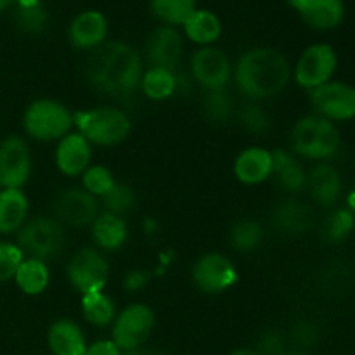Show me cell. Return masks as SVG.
I'll return each mask as SVG.
<instances>
[{
  "label": "cell",
  "mask_w": 355,
  "mask_h": 355,
  "mask_svg": "<svg viewBox=\"0 0 355 355\" xmlns=\"http://www.w3.org/2000/svg\"><path fill=\"white\" fill-rule=\"evenodd\" d=\"M16 21H17V26H19L21 30L26 31V33L37 35L45 30L49 16L42 6L19 7L16 14Z\"/></svg>",
  "instance_id": "d590c367"
},
{
  "label": "cell",
  "mask_w": 355,
  "mask_h": 355,
  "mask_svg": "<svg viewBox=\"0 0 355 355\" xmlns=\"http://www.w3.org/2000/svg\"><path fill=\"white\" fill-rule=\"evenodd\" d=\"M290 141L295 156L322 162L338 151L340 132L333 121L314 113L302 116L293 125Z\"/></svg>",
  "instance_id": "277c9868"
},
{
  "label": "cell",
  "mask_w": 355,
  "mask_h": 355,
  "mask_svg": "<svg viewBox=\"0 0 355 355\" xmlns=\"http://www.w3.org/2000/svg\"><path fill=\"white\" fill-rule=\"evenodd\" d=\"M54 162L62 175L82 177L92 165V144L80 132H69L58 141Z\"/></svg>",
  "instance_id": "2e32d148"
},
{
  "label": "cell",
  "mask_w": 355,
  "mask_h": 355,
  "mask_svg": "<svg viewBox=\"0 0 355 355\" xmlns=\"http://www.w3.org/2000/svg\"><path fill=\"white\" fill-rule=\"evenodd\" d=\"M106 214H113L116 217L125 218L128 214L135 210L137 205V194L127 184H114L106 194L99 200Z\"/></svg>",
  "instance_id": "1f68e13d"
},
{
  "label": "cell",
  "mask_w": 355,
  "mask_h": 355,
  "mask_svg": "<svg viewBox=\"0 0 355 355\" xmlns=\"http://www.w3.org/2000/svg\"><path fill=\"white\" fill-rule=\"evenodd\" d=\"M191 277L200 291L207 295H218L234 286L238 281V269L227 255L210 252L194 262Z\"/></svg>",
  "instance_id": "8fae6325"
},
{
  "label": "cell",
  "mask_w": 355,
  "mask_h": 355,
  "mask_svg": "<svg viewBox=\"0 0 355 355\" xmlns=\"http://www.w3.org/2000/svg\"><path fill=\"white\" fill-rule=\"evenodd\" d=\"M144 64L132 45L107 42L97 47L87 62L85 76L94 90L113 99H127L139 90Z\"/></svg>",
  "instance_id": "6da1fadb"
},
{
  "label": "cell",
  "mask_w": 355,
  "mask_h": 355,
  "mask_svg": "<svg viewBox=\"0 0 355 355\" xmlns=\"http://www.w3.org/2000/svg\"><path fill=\"white\" fill-rule=\"evenodd\" d=\"M290 342L300 349L298 352H304L305 349H311V347H314V343L318 342V328H315L312 322H298V324L291 329Z\"/></svg>",
  "instance_id": "ab89813d"
},
{
  "label": "cell",
  "mask_w": 355,
  "mask_h": 355,
  "mask_svg": "<svg viewBox=\"0 0 355 355\" xmlns=\"http://www.w3.org/2000/svg\"><path fill=\"white\" fill-rule=\"evenodd\" d=\"M30 201L21 189L0 191V234L17 232L28 220Z\"/></svg>",
  "instance_id": "cb8c5ba5"
},
{
  "label": "cell",
  "mask_w": 355,
  "mask_h": 355,
  "mask_svg": "<svg viewBox=\"0 0 355 355\" xmlns=\"http://www.w3.org/2000/svg\"><path fill=\"white\" fill-rule=\"evenodd\" d=\"M229 355H260L255 349H236Z\"/></svg>",
  "instance_id": "ee69618b"
},
{
  "label": "cell",
  "mask_w": 355,
  "mask_h": 355,
  "mask_svg": "<svg viewBox=\"0 0 355 355\" xmlns=\"http://www.w3.org/2000/svg\"><path fill=\"white\" fill-rule=\"evenodd\" d=\"M151 283V274L144 269H132L123 276V290L127 293H139Z\"/></svg>",
  "instance_id": "60d3db41"
},
{
  "label": "cell",
  "mask_w": 355,
  "mask_h": 355,
  "mask_svg": "<svg viewBox=\"0 0 355 355\" xmlns=\"http://www.w3.org/2000/svg\"><path fill=\"white\" fill-rule=\"evenodd\" d=\"M47 347L52 355H83L87 340L83 329L71 319H58L47 331Z\"/></svg>",
  "instance_id": "ffe728a7"
},
{
  "label": "cell",
  "mask_w": 355,
  "mask_h": 355,
  "mask_svg": "<svg viewBox=\"0 0 355 355\" xmlns=\"http://www.w3.org/2000/svg\"><path fill=\"white\" fill-rule=\"evenodd\" d=\"M17 248L28 259L51 262L58 259L66 246V227L52 215H38L28 218L17 231Z\"/></svg>",
  "instance_id": "5b68a950"
},
{
  "label": "cell",
  "mask_w": 355,
  "mask_h": 355,
  "mask_svg": "<svg viewBox=\"0 0 355 355\" xmlns=\"http://www.w3.org/2000/svg\"><path fill=\"white\" fill-rule=\"evenodd\" d=\"M272 151L262 146L245 148L234 159V175L245 186H259L272 177Z\"/></svg>",
  "instance_id": "ac0fdd59"
},
{
  "label": "cell",
  "mask_w": 355,
  "mask_h": 355,
  "mask_svg": "<svg viewBox=\"0 0 355 355\" xmlns=\"http://www.w3.org/2000/svg\"><path fill=\"white\" fill-rule=\"evenodd\" d=\"M312 224V211L298 200H286L272 211V225L284 236H300Z\"/></svg>",
  "instance_id": "7402d4cb"
},
{
  "label": "cell",
  "mask_w": 355,
  "mask_h": 355,
  "mask_svg": "<svg viewBox=\"0 0 355 355\" xmlns=\"http://www.w3.org/2000/svg\"><path fill=\"white\" fill-rule=\"evenodd\" d=\"M12 2H16V0H0V10H3L6 7H9Z\"/></svg>",
  "instance_id": "f6af8a7d"
},
{
  "label": "cell",
  "mask_w": 355,
  "mask_h": 355,
  "mask_svg": "<svg viewBox=\"0 0 355 355\" xmlns=\"http://www.w3.org/2000/svg\"><path fill=\"white\" fill-rule=\"evenodd\" d=\"M236 116H238L239 123L245 128L248 134L253 135H263L270 128V116L260 103H253L248 101L246 104H243L238 111H236Z\"/></svg>",
  "instance_id": "836d02e7"
},
{
  "label": "cell",
  "mask_w": 355,
  "mask_h": 355,
  "mask_svg": "<svg viewBox=\"0 0 355 355\" xmlns=\"http://www.w3.org/2000/svg\"><path fill=\"white\" fill-rule=\"evenodd\" d=\"M80 307H82L83 319L94 328H107V326L113 324L118 314L114 300L104 291L82 295Z\"/></svg>",
  "instance_id": "f1b7e54d"
},
{
  "label": "cell",
  "mask_w": 355,
  "mask_h": 355,
  "mask_svg": "<svg viewBox=\"0 0 355 355\" xmlns=\"http://www.w3.org/2000/svg\"><path fill=\"white\" fill-rule=\"evenodd\" d=\"M272 177L281 189L290 194H297L307 187V173L293 153L276 149L272 151Z\"/></svg>",
  "instance_id": "603a6c76"
},
{
  "label": "cell",
  "mask_w": 355,
  "mask_h": 355,
  "mask_svg": "<svg viewBox=\"0 0 355 355\" xmlns=\"http://www.w3.org/2000/svg\"><path fill=\"white\" fill-rule=\"evenodd\" d=\"M293 78V66L283 52L272 47H255L243 52L234 66L239 92L253 103L277 97Z\"/></svg>",
  "instance_id": "7a4b0ae2"
},
{
  "label": "cell",
  "mask_w": 355,
  "mask_h": 355,
  "mask_svg": "<svg viewBox=\"0 0 355 355\" xmlns=\"http://www.w3.org/2000/svg\"><path fill=\"white\" fill-rule=\"evenodd\" d=\"M191 76L207 92L227 89L232 76V66L220 49L200 47L191 58Z\"/></svg>",
  "instance_id": "5bb4252c"
},
{
  "label": "cell",
  "mask_w": 355,
  "mask_h": 355,
  "mask_svg": "<svg viewBox=\"0 0 355 355\" xmlns=\"http://www.w3.org/2000/svg\"><path fill=\"white\" fill-rule=\"evenodd\" d=\"M184 33L194 44L201 47H210L220 38L222 35V23L218 16L211 10L196 9L186 23L182 24Z\"/></svg>",
  "instance_id": "484cf974"
},
{
  "label": "cell",
  "mask_w": 355,
  "mask_h": 355,
  "mask_svg": "<svg viewBox=\"0 0 355 355\" xmlns=\"http://www.w3.org/2000/svg\"><path fill=\"white\" fill-rule=\"evenodd\" d=\"M31 151L23 137L10 135L0 142V187L21 189L31 175Z\"/></svg>",
  "instance_id": "7c38bea8"
},
{
  "label": "cell",
  "mask_w": 355,
  "mask_h": 355,
  "mask_svg": "<svg viewBox=\"0 0 355 355\" xmlns=\"http://www.w3.org/2000/svg\"><path fill=\"white\" fill-rule=\"evenodd\" d=\"M307 187L315 203L333 207L342 193V179L331 165H318L307 175Z\"/></svg>",
  "instance_id": "d4e9b609"
},
{
  "label": "cell",
  "mask_w": 355,
  "mask_h": 355,
  "mask_svg": "<svg viewBox=\"0 0 355 355\" xmlns=\"http://www.w3.org/2000/svg\"><path fill=\"white\" fill-rule=\"evenodd\" d=\"M14 281H16L17 288L24 295L37 297V295L44 293L47 290L49 283H51V269H49V263L24 257L21 266L17 267Z\"/></svg>",
  "instance_id": "83f0119b"
},
{
  "label": "cell",
  "mask_w": 355,
  "mask_h": 355,
  "mask_svg": "<svg viewBox=\"0 0 355 355\" xmlns=\"http://www.w3.org/2000/svg\"><path fill=\"white\" fill-rule=\"evenodd\" d=\"M123 355H165V354L155 349H137V350H130V352H123Z\"/></svg>",
  "instance_id": "7bdbcfd3"
},
{
  "label": "cell",
  "mask_w": 355,
  "mask_h": 355,
  "mask_svg": "<svg viewBox=\"0 0 355 355\" xmlns=\"http://www.w3.org/2000/svg\"><path fill=\"white\" fill-rule=\"evenodd\" d=\"M110 274L111 267L106 255L94 246L76 250L66 263L68 283L82 295L103 291L110 281Z\"/></svg>",
  "instance_id": "52a82bcc"
},
{
  "label": "cell",
  "mask_w": 355,
  "mask_h": 355,
  "mask_svg": "<svg viewBox=\"0 0 355 355\" xmlns=\"http://www.w3.org/2000/svg\"><path fill=\"white\" fill-rule=\"evenodd\" d=\"M139 90L148 99L162 103V101L170 99L179 90V80H177L175 71H172V69L151 66V68L144 69V73H142Z\"/></svg>",
  "instance_id": "4316f807"
},
{
  "label": "cell",
  "mask_w": 355,
  "mask_h": 355,
  "mask_svg": "<svg viewBox=\"0 0 355 355\" xmlns=\"http://www.w3.org/2000/svg\"><path fill=\"white\" fill-rule=\"evenodd\" d=\"M24 255L16 243L0 241V283L14 279L17 267L23 262Z\"/></svg>",
  "instance_id": "8d00e7d4"
},
{
  "label": "cell",
  "mask_w": 355,
  "mask_h": 355,
  "mask_svg": "<svg viewBox=\"0 0 355 355\" xmlns=\"http://www.w3.org/2000/svg\"><path fill=\"white\" fill-rule=\"evenodd\" d=\"M90 234H92L94 245L101 252H116L123 248L127 243L128 225L125 218L103 211L90 225Z\"/></svg>",
  "instance_id": "44dd1931"
},
{
  "label": "cell",
  "mask_w": 355,
  "mask_h": 355,
  "mask_svg": "<svg viewBox=\"0 0 355 355\" xmlns=\"http://www.w3.org/2000/svg\"><path fill=\"white\" fill-rule=\"evenodd\" d=\"M263 236H266V231L260 222H257L255 218H241L232 225L229 241L236 252L252 253L260 248V245L263 243Z\"/></svg>",
  "instance_id": "f546056e"
},
{
  "label": "cell",
  "mask_w": 355,
  "mask_h": 355,
  "mask_svg": "<svg viewBox=\"0 0 355 355\" xmlns=\"http://www.w3.org/2000/svg\"><path fill=\"white\" fill-rule=\"evenodd\" d=\"M203 110L211 123L225 125L236 116V106L232 97L225 89L210 90L203 99Z\"/></svg>",
  "instance_id": "d6a6232c"
},
{
  "label": "cell",
  "mask_w": 355,
  "mask_h": 355,
  "mask_svg": "<svg viewBox=\"0 0 355 355\" xmlns=\"http://www.w3.org/2000/svg\"><path fill=\"white\" fill-rule=\"evenodd\" d=\"M305 24L314 30H333L345 16L342 0H286Z\"/></svg>",
  "instance_id": "e0dca14e"
},
{
  "label": "cell",
  "mask_w": 355,
  "mask_h": 355,
  "mask_svg": "<svg viewBox=\"0 0 355 355\" xmlns=\"http://www.w3.org/2000/svg\"><path fill=\"white\" fill-rule=\"evenodd\" d=\"M184 55L182 35L173 26H159L149 35L146 44V58L151 66L175 71Z\"/></svg>",
  "instance_id": "9a60e30c"
},
{
  "label": "cell",
  "mask_w": 355,
  "mask_h": 355,
  "mask_svg": "<svg viewBox=\"0 0 355 355\" xmlns=\"http://www.w3.org/2000/svg\"><path fill=\"white\" fill-rule=\"evenodd\" d=\"M80 134L92 146L113 148L127 141L132 132V120L121 107L97 106L75 114Z\"/></svg>",
  "instance_id": "3957f363"
},
{
  "label": "cell",
  "mask_w": 355,
  "mask_h": 355,
  "mask_svg": "<svg viewBox=\"0 0 355 355\" xmlns=\"http://www.w3.org/2000/svg\"><path fill=\"white\" fill-rule=\"evenodd\" d=\"M155 312L146 304H130L121 309L111 324V340L121 352L144 347L155 331Z\"/></svg>",
  "instance_id": "ba28073f"
},
{
  "label": "cell",
  "mask_w": 355,
  "mask_h": 355,
  "mask_svg": "<svg viewBox=\"0 0 355 355\" xmlns=\"http://www.w3.org/2000/svg\"><path fill=\"white\" fill-rule=\"evenodd\" d=\"M255 350L260 355H286L290 352V338L279 329H269L260 335Z\"/></svg>",
  "instance_id": "74e56055"
},
{
  "label": "cell",
  "mask_w": 355,
  "mask_h": 355,
  "mask_svg": "<svg viewBox=\"0 0 355 355\" xmlns=\"http://www.w3.org/2000/svg\"><path fill=\"white\" fill-rule=\"evenodd\" d=\"M99 214V200L83 187H68L61 191L52 203V217L64 227H90Z\"/></svg>",
  "instance_id": "30bf717a"
},
{
  "label": "cell",
  "mask_w": 355,
  "mask_h": 355,
  "mask_svg": "<svg viewBox=\"0 0 355 355\" xmlns=\"http://www.w3.org/2000/svg\"><path fill=\"white\" fill-rule=\"evenodd\" d=\"M69 42L73 47L80 51H96L103 44H106L107 37V19L99 10H85L80 12L71 21L68 30Z\"/></svg>",
  "instance_id": "d6986e66"
},
{
  "label": "cell",
  "mask_w": 355,
  "mask_h": 355,
  "mask_svg": "<svg viewBox=\"0 0 355 355\" xmlns=\"http://www.w3.org/2000/svg\"><path fill=\"white\" fill-rule=\"evenodd\" d=\"M338 59L336 52L328 44H314L305 49L293 66V78L302 89L309 92L324 83L331 82Z\"/></svg>",
  "instance_id": "9c48e42d"
},
{
  "label": "cell",
  "mask_w": 355,
  "mask_h": 355,
  "mask_svg": "<svg viewBox=\"0 0 355 355\" xmlns=\"http://www.w3.org/2000/svg\"><path fill=\"white\" fill-rule=\"evenodd\" d=\"M83 355H123L120 349L113 343V340H97V342L87 345Z\"/></svg>",
  "instance_id": "b9f144b4"
},
{
  "label": "cell",
  "mask_w": 355,
  "mask_h": 355,
  "mask_svg": "<svg viewBox=\"0 0 355 355\" xmlns=\"http://www.w3.org/2000/svg\"><path fill=\"white\" fill-rule=\"evenodd\" d=\"M354 217L349 210H336L331 217L328 218L326 225V236L331 241H342L352 232Z\"/></svg>",
  "instance_id": "f35d334b"
},
{
  "label": "cell",
  "mask_w": 355,
  "mask_h": 355,
  "mask_svg": "<svg viewBox=\"0 0 355 355\" xmlns=\"http://www.w3.org/2000/svg\"><path fill=\"white\" fill-rule=\"evenodd\" d=\"M286 355H311V354H307V352H298V350H297V352H288Z\"/></svg>",
  "instance_id": "bcb514c9"
},
{
  "label": "cell",
  "mask_w": 355,
  "mask_h": 355,
  "mask_svg": "<svg viewBox=\"0 0 355 355\" xmlns=\"http://www.w3.org/2000/svg\"><path fill=\"white\" fill-rule=\"evenodd\" d=\"M151 9L166 26H182L196 10V0H151Z\"/></svg>",
  "instance_id": "4dcf8cb0"
},
{
  "label": "cell",
  "mask_w": 355,
  "mask_h": 355,
  "mask_svg": "<svg viewBox=\"0 0 355 355\" xmlns=\"http://www.w3.org/2000/svg\"><path fill=\"white\" fill-rule=\"evenodd\" d=\"M23 127L24 132L38 142L61 141L75 127V114L61 101L42 97L26 107Z\"/></svg>",
  "instance_id": "8992f818"
},
{
  "label": "cell",
  "mask_w": 355,
  "mask_h": 355,
  "mask_svg": "<svg viewBox=\"0 0 355 355\" xmlns=\"http://www.w3.org/2000/svg\"><path fill=\"white\" fill-rule=\"evenodd\" d=\"M116 184L113 172L104 165H90L82 173V187L94 198L101 200Z\"/></svg>",
  "instance_id": "e575fe53"
},
{
  "label": "cell",
  "mask_w": 355,
  "mask_h": 355,
  "mask_svg": "<svg viewBox=\"0 0 355 355\" xmlns=\"http://www.w3.org/2000/svg\"><path fill=\"white\" fill-rule=\"evenodd\" d=\"M315 114L329 121L355 118V89L349 83L328 82L309 92Z\"/></svg>",
  "instance_id": "4fadbf2b"
}]
</instances>
